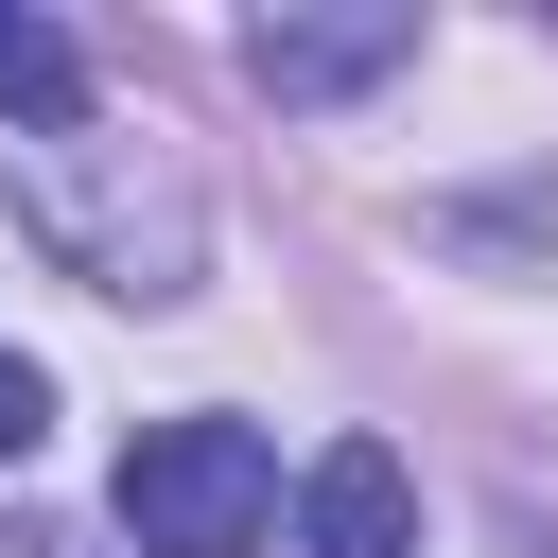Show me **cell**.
<instances>
[{
    "mask_svg": "<svg viewBox=\"0 0 558 558\" xmlns=\"http://www.w3.org/2000/svg\"><path fill=\"white\" fill-rule=\"evenodd\" d=\"M279 523V453L244 418H140L122 436V541L140 558H244Z\"/></svg>",
    "mask_w": 558,
    "mask_h": 558,
    "instance_id": "6da1fadb",
    "label": "cell"
},
{
    "mask_svg": "<svg viewBox=\"0 0 558 558\" xmlns=\"http://www.w3.org/2000/svg\"><path fill=\"white\" fill-rule=\"evenodd\" d=\"M35 436H52V384H35V366H17V349H0V471H17V453H35Z\"/></svg>",
    "mask_w": 558,
    "mask_h": 558,
    "instance_id": "5b68a950",
    "label": "cell"
},
{
    "mask_svg": "<svg viewBox=\"0 0 558 558\" xmlns=\"http://www.w3.org/2000/svg\"><path fill=\"white\" fill-rule=\"evenodd\" d=\"M401 52H418V17H262V35H244V70H262L279 105H331V87L401 70Z\"/></svg>",
    "mask_w": 558,
    "mask_h": 558,
    "instance_id": "3957f363",
    "label": "cell"
},
{
    "mask_svg": "<svg viewBox=\"0 0 558 558\" xmlns=\"http://www.w3.org/2000/svg\"><path fill=\"white\" fill-rule=\"evenodd\" d=\"M0 558H70V541H52V523H0Z\"/></svg>",
    "mask_w": 558,
    "mask_h": 558,
    "instance_id": "8992f818",
    "label": "cell"
},
{
    "mask_svg": "<svg viewBox=\"0 0 558 558\" xmlns=\"http://www.w3.org/2000/svg\"><path fill=\"white\" fill-rule=\"evenodd\" d=\"M0 105H17V122H87V52H70L52 17H17V0H0Z\"/></svg>",
    "mask_w": 558,
    "mask_h": 558,
    "instance_id": "277c9868",
    "label": "cell"
},
{
    "mask_svg": "<svg viewBox=\"0 0 558 558\" xmlns=\"http://www.w3.org/2000/svg\"><path fill=\"white\" fill-rule=\"evenodd\" d=\"M296 523H314V558H401V541H418V488H401L384 436H331L314 488H296Z\"/></svg>",
    "mask_w": 558,
    "mask_h": 558,
    "instance_id": "7a4b0ae2",
    "label": "cell"
}]
</instances>
